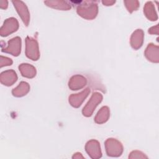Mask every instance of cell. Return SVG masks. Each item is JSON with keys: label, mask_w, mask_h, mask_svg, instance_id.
<instances>
[{"label": "cell", "mask_w": 159, "mask_h": 159, "mask_svg": "<svg viewBox=\"0 0 159 159\" xmlns=\"http://www.w3.org/2000/svg\"><path fill=\"white\" fill-rule=\"evenodd\" d=\"M29 91V85L28 83L22 81L17 87L14 88L12 93L14 96L20 97L25 95Z\"/></svg>", "instance_id": "obj_12"}, {"label": "cell", "mask_w": 159, "mask_h": 159, "mask_svg": "<svg viewBox=\"0 0 159 159\" xmlns=\"http://www.w3.org/2000/svg\"><path fill=\"white\" fill-rule=\"evenodd\" d=\"M21 40L19 37L11 39L8 42V46L2 48V52L12 54L14 56H18L20 53Z\"/></svg>", "instance_id": "obj_6"}, {"label": "cell", "mask_w": 159, "mask_h": 159, "mask_svg": "<svg viewBox=\"0 0 159 159\" xmlns=\"http://www.w3.org/2000/svg\"><path fill=\"white\" fill-rule=\"evenodd\" d=\"M85 149L88 155L93 159H98L102 157L100 144L97 140H91L88 141L86 144Z\"/></svg>", "instance_id": "obj_3"}, {"label": "cell", "mask_w": 159, "mask_h": 159, "mask_svg": "<svg viewBox=\"0 0 159 159\" xmlns=\"http://www.w3.org/2000/svg\"><path fill=\"white\" fill-rule=\"evenodd\" d=\"M158 48L157 47H154L153 44H150L147 47L146 51H145V55L147 57V58L152 61H157L158 60H157L155 57L154 54H158Z\"/></svg>", "instance_id": "obj_14"}, {"label": "cell", "mask_w": 159, "mask_h": 159, "mask_svg": "<svg viewBox=\"0 0 159 159\" xmlns=\"http://www.w3.org/2000/svg\"><path fill=\"white\" fill-rule=\"evenodd\" d=\"M19 68L22 75L27 78H33L36 74L35 68L29 64H21Z\"/></svg>", "instance_id": "obj_11"}, {"label": "cell", "mask_w": 159, "mask_h": 159, "mask_svg": "<svg viewBox=\"0 0 159 159\" xmlns=\"http://www.w3.org/2000/svg\"><path fill=\"white\" fill-rule=\"evenodd\" d=\"M26 55L28 58L37 60L39 58V51L37 41L32 38L27 37L26 39Z\"/></svg>", "instance_id": "obj_2"}, {"label": "cell", "mask_w": 159, "mask_h": 159, "mask_svg": "<svg viewBox=\"0 0 159 159\" xmlns=\"http://www.w3.org/2000/svg\"><path fill=\"white\" fill-rule=\"evenodd\" d=\"M89 93V89L87 88L84 91H82L79 94H73L69 98V102L73 106L75 107H78L81 105L83 100L87 97Z\"/></svg>", "instance_id": "obj_8"}, {"label": "cell", "mask_w": 159, "mask_h": 159, "mask_svg": "<svg viewBox=\"0 0 159 159\" xmlns=\"http://www.w3.org/2000/svg\"><path fill=\"white\" fill-rule=\"evenodd\" d=\"M148 157L146 156L143 153L140 151L134 150L130 152V155H129V158L133 159V158H147Z\"/></svg>", "instance_id": "obj_15"}, {"label": "cell", "mask_w": 159, "mask_h": 159, "mask_svg": "<svg viewBox=\"0 0 159 159\" xmlns=\"http://www.w3.org/2000/svg\"><path fill=\"white\" fill-rule=\"evenodd\" d=\"M109 116V110L107 107H102L98 112L95 121L98 124H102L107 121Z\"/></svg>", "instance_id": "obj_13"}, {"label": "cell", "mask_w": 159, "mask_h": 159, "mask_svg": "<svg viewBox=\"0 0 159 159\" xmlns=\"http://www.w3.org/2000/svg\"><path fill=\"white\" fill-rule=\"evenodd\" d=\"M84 157L82 155V154L81 153H79V152H77L76 153H75L73 155V156L72 157V158H77V159H79V158H84Z\"/></svg>", "instance_id": "obj_17"}, {"label": "cell", "mask_w": 159, "mask_h": 159, "mask_svg": "<svg viewBox=\"0 0 159 159\" xmlns=\"http://www.w3.org/2000/svg\"><path fill=\"white\" fill-rule=\"evenodd\" d=\"M107 155L111 157H119L123 152L122 143L115 139H108L105 142Z\"/></svg>", "instance_id": "obj_1"}, {"label": "cell", "mask_w": 159, "mask_h": 159, "mask_svg": "<svg viewBox=\"0 0 159 159\" xmlns=\"http://www.w3.org/2000/svg\"><path fill=\"white\" fill-rule=\"evenodd\" d=\"M17 76L14 70H10L2 72L0 76V81L2 84L6 86L12 85L17 80Z\"/></svg>", "instance_id": "obj_7"}, {"label": "cell", "mask_w": 159, "mask_h": 159, "mask_svg": "<svg viewBox=\"0 0 159 159\" xmlns=\"http://www.w3.org/2000/svg\"><path fill=\"white\" fill-rule=\"evenodd\" d=\"M143 32L140 29H138L133 33L131 37L130 43L134 48L137 49L142 46L143 42Z\"/></svg>", "instance_id": "obj_10"}, {"label": "cell", "mask_w": 159, "mask_h": 159, "mask_svg": "<svg viewBox=\"0 0 159 159\" xmlns=\"http://www.w3.org/2000/svg\"><path fill=\"white\" fill-rule=\"evenodd\" d=\"M86 84V80L83 76L76 75L73 76L69 81V87L72 90H78L82 88Z\"/></svg>", "instance_id": "obj_9"}, {"label": "cell", "mask_w": 159, "mask_h": 159, "mask_svg": "<svg viewBox=\"0 0 159 159\" xmlns=\"http://www.w3.org/2000/svg\"><path fill=\"white\" fill-rule=\"evenodd\" d=\"M18 22L14 18H9L6 19L3 25L1 27L0 34L2 37H6L9 34L16 32L18 29Z\"/></svg>", "instance_id": "obj_5"}, {"label": "cell", "mask_w": 159, "mask_h": 159, "mask_svg": "<svg viewBox=\"0 0 159 159\" xmlns=\"http://www.w3.org/2000/svg\"><path fill=\"white\" fill-rule=\"evenodd\" d=\"M102 95L99 93H93L90 100L86 105V106L83 108V114L85 116H90L93 112L94 109L97 106V105L101 102L102 101Z\"/></svg>", "instance_id": "obj_4"}, {"label": "cell", "mask_w": 159, "mask_h": 159, "mask_svg": "<svg viewBox=\"0 0 159 159\" xmlns=\"http://www.w3.org/2000/svg\"><path fill=\"white\" fill-rule=\"evenodd\" d=\"M12 63V61L11 58L4 57L3 56H1V67L4 66H8L11 65Z\"/></svg>", "instance_id": "obj_16"}]
</instances>
